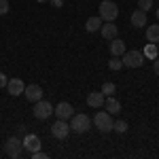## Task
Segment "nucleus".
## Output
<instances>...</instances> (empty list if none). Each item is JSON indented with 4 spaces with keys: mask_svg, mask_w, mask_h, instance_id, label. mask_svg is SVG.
Here are the masks:
<instances>
[{
    "mask_svg": "<svg viewBox=\"0 0 159 159\" xmlns=\"http://www.w3.org/2000/svg\"><path fill=\"white\" fill-rule=\"evenodd\" d=\"M89 127H91V119L87 117V115H72L70 117V129L76 132V134H85L89 132Z\"/></svg>",
    "mask_w": 159,
    "mask_h": 159,
    "instance_id": "1",
    "label": "nucleus"
},
{
    "mask_svg": "<svg viewBox=\"0 0 159 159\" xmlns=\"http://www.w3.org/2000/svg\"><path fill=\"white\" fill-rule=\"evenodd\" d=\"M119 17V7L112 2V0H102L100 4V19L104 21H115Z\"/></svg>",
    "mask_w": 159,
    "mask_h": 159,
    "instance_id": "2",
    "label": "nucleus"
},
{
    "mask_svg": "<svg viewBox=\"0 0 159 159\" xmlns=\"http://www.w3.org/2000/svg\"><path fill=\"white\" fill-rule=\"evenodd\" d=\"M121 57H123L121 60L123 66H127V68H140V66L144 64V60H147L142 51H136V49L134 51H125Z\"/></svg>",
    "mask_w": 159,
    "mask_h": 159,
    "instance_id": "3",
    "label": "nucleus"
},
{
    "mask_svg": "<svg viewBox=\"0 0 159 159\" xmlns=\"http://www.w3.org/2000/svg\"><path fill=\"white\" fill-rule=\"evenodd\" d=\"M4 153H7L11 159H19L21 153H24V140H19L17 136L9 138V140L4 142Z\"/></svg>",
    "mask_w": 159,
    "mask_h": 159,
    "instance_id": "4",
    "label": "nucleus"
},
{
    "mask_svg": "<svg viewBox=\"0 0 159 159\" xmlns=\"http://www.w3.org/2000/svg\"><path fill=\"white\" fill-rule=\"evenodd\" d=\"M93 125L98 127L102 134H108V132H112V119H110V112H106V110H100L98 115L93 117Z\"/></svg>",
    "mask_w": 159,
    "mask_h": 159,
    "instance_id": "5",
    "label": "nucleus"
},
{
    "mask_svg": "<svg viewBox=\"0 0 159 159\" xmlns=\"http://www.w3.org/2000/svg\"><path fill=\"white\" fill-rule=\"evenodd\" d=\"M51 115H53V106H51V102H45L43 98L38 100V102H34V117H36V119L45 121V119H49Z\"/></svg>",
    "mask_w": 159,
    "mask_h": 159,
    "instance_id": "6",
    "label": "nucleus"
},
{
    "mask_svg": "<svg viewBox=\"0 0 159 159\" xmlns=\"http://www.w3.org/2000/svg\"><path fill=\"white\" fill-rule=\"evenodd\" d=\"M68 132H70V123L64 121V119H57V121L51 125V136H53V138H57V140L68 138Z\"/></svg>",
    "mask_w": 159,
    "mask_h": 159,
    "instance_id": "7",
    "label": "nucleus"
},
{
    "mask_svg": "<svg viewBox=\"0 0 159 159\" xmlns=\"http://www.w3.org/2000/svg\"><path fill=\"white\" fill-rule=\"evenodd\" d=\"M53 112H55V117H57V119L68 121V119L74 115V108H72V104H70V102H60V104L53 108Z\"/></svg>",
    "mask_w": 159,
    "mask_h": 159,
    "instance_id": "8",
    "label": "nucleus"
},
{
    "mask_svg": "<svg viewBox=\"0 0 159 159\" xmlns=\"http://www.w3.org/2000/svg\"><path fill=\"white\" fill-rule=\"evenodd\" d=\"M40 147H43V142H40V138L36 134H28L24 138V151L36 153V151H40Z\"/></svg>",
    "mask_w": 159,
    "mask_h": 159,
    "instance_id": "9",
    "label": "nucleus"
},
{
    "mask_svg": "<svg viewBox=\"0 0 159 159\" xmlns=\"http://www.w3.org/2000/svg\"><path fill=\"white\" fill-rule=\"evenodd\" d=\"M24 89H25V85H24L21 79H9V81H7V91H9L11 96H21Z\"/></svg>",
    "mask_w": 159,
    "mask_h": 159,
    "instance_id": "10",
    "label": "nucleus"
},
{
    "mask_svg": "<svg viewBox=\"0 0 159 159\" xmlns=\"http://www.w3.org/2000/svg\"><path fill=\"white\" fill-rule=\"evenodd\" d=\"M104 100H106V96H104L102 91H91V93L87 96V104H89L91 108H102V106H104Z\"/></svg>",
    "mask_w": 159,
    "mask_h": 159,
    "instance_id": "11",
    "label": "nucleus"
},
{
    "mask_svg": "<svg viewBox=\"0 0 159 159\" xmlns=\"http://www.w3.org/2000/svg\"><path fill=\"white\" fill-rule=\"evenodd\" d=\"M24 96L30 100V102H38V100L43 98V89H40L38 85H34V83H32V85H28V87L24 89Z\"/></svg>",
    "mask_w": 159,
    "mask_h": 159,
    "instance_id": "12",
    "label": "nucleus"
},
{
    "mask_svg": "<svg viewBox=\"0 0 159 159\" xmlns=\"http://www.w3.org/2000/svg\"><path fill=\"white\" fill-rule=\"evenodd\" d=\"M102 36L106 38V40H112V38L119 36V30H117V25L112 24V21H106V24H102Z\"/></svg>",
    "mask_w": 159,
    "mask_h": 159,
    "instance_id": "13",
    "label": "nucleus"
},
{
    "mask_svg": "<svg viewBox=\"0 0 159 159\" xmlns=\"http://www.w3.org/2000/svg\"><path fill=\"white\" fill-rule=\"evenodd\" d=\"M125 51H127V49H125V43H123L119 36L110 40V53H112V57H121Z\"/></svg>",
    "mask_w": 159,
    "mask_h": 159,
    "instance_id": "14",
    "label": "nucleus"
},
{
    "mask_svg": "<svg viewBox=\"0 0 159 159\" xmlns=\"http://www.w3.org/2000/svg\"><path fill=\"white\" fill-rule=\"evenodd\" d=\"M104 108H106V112H110V115H119V112H121V104L112 98V96H106V100H104Z\"/></svg>",
    "mask_w": 159,
    "mask_h": 159,
    "instance_id": "15",
    "label": "nucleus"
},
{
    "mask_svg": "<svg viewBox=\"0 0 159 159\" xmlns=\"http://www.w3.org/2000/svg\"><path fill=\"white\" fill-rule=\"evenodd\" d=\"M132 24H134L136 28H142V25L147 24V13L140 11V9L134 11V13H132Z\"/></svg>",
    "mask_w": 159,
    "mask_h": 159,
    "instance_id": "16",
    "label": "nucleus"
},
{
    "mask_svg": "<svg viewBox=\"0 0 159 159\" xmlns=\"http://www.w3.org/2000/svg\"><path fill=\"white\" fill-rule=\"evenodd\" d=\"M147 40L148 43H159V25L157 24L147 28Z\"/></svg>",
    "mask_w": 159,
    "mask_h": 159,
    "instance_id": "17",
    "label": "nucleus"
},
{
    "mask_svg": "<svg viewBox=\"0 0 159 159\" xmlns=\"http://www.w3.org/2000/svg\"><path fill=\"white\" fill-rule=\"evenodd\" d=\"M100 28H102V19L100 17H89L85 24V30L87 32H98Z\"/></svg>",
    "mask_w": 159,
    "mask_h": 159,
    "instance_id": "18",
    "label": "nucleus"
},
{
    "mask_svg": "<svg viewBox=\"0 0 159 159\" xmlns=\"http://www.w3.org/2000/svg\"><path fill=\"white\" fill-rule=\"evenodd\" d=\"M142 53H144V57H151V60H153V57H157V47H155V45H153V43H148L147 47H144V51H142Z\"/></svg>",
    "mask_w": 159,
    "mask_h": 159,
    "instance_id": "19",
    "label": "nucleus"
},
{
    "mask_svg": "<svg viewBox=\"0 0 159 159\" xmlns=\"http://www.w3.org/2000/svg\"><path fill=\"white\" fill-rule=\"evenodd\" d=\"M127 127H129V125H127V121H121V119L112 123V129H115V132H119V134H123V132H127Z\"/></svg>",
    "mask_w": 159,
    "mask_h": 159,
    "instance_id": "20",
    "label": "nucleus"
},
{
    "mask_svg": "<svg viewBox=\"0 0 159 159\" xmlns=\"http://www.w3.org/2000/svg\"><path fill=\"white\" fill-rule=\"evenodd\" d=\"M115 91H117V87H115V83H104V85H102V93H104V96H115Z\"/></svg>",
    "mask_w": 159,
    "mask_h": 159,
    "instance_id": "21",
    "label": "nucleus"
},
{
    "mask_svg": "<svg viewBox=\"0 0 159 159\" xmlns=\"http://www.w3.org/2000/svg\"><path fill=\"white\" fill-rule=\"evenodd\" d=\"M108 68H110V70H121V68H123V61L119 60V57H112V60L108 61Z\"/></svg>",
    "mask_w": 159,
    "mask_h": 159,
    "instance_id": "22",
    "label": "nucleus"
},
{
    "mask_svg": "<svg viewBox=\"0 0 159 159\" xmlns=\"http://www.w3.org/2000/svg\"><path fill=\"white\" fill-rule=\"evenodd\" d=\"M138 7H140V11H151L153 9V0H138Z\"/></svg>",
    "mask_w": 159,
    "mask_h": 159,
    "instance_id": "23",
    "label": "nucleus"
},
{
    "mask_svg": "<svg viewBox=\"0 0 159 159\" xmlns=\"http://www.w3.org/2000/svg\"><path fill=\"white\" fill-rule=\"evenodd\" d=\"M9 13V0H0V15Z\"/></svg>",
    "mask_w": 159,
    "mask_h": 159,
    "instance_id": "24",
    "label": "nucleus"
},
{
    "mask_svg": "<svg viewBox=\"0 0 159 159\" xmlns=\"http://www.w3.org/2000/svg\"><path fill=\"white\" fill-rule=\"evenodd\" d=\"M32 157L34 159H47V155H45L43 151H36V153H32Z\"/></svg>",
    "mask_w": 159,
    "mask_h": 159,
    "instance_id": "25",
    "label": "nucleus"
},
{
    "mask_svg": "<svg viewBox=\"0 0 159 159\" xmlns=\"http://www.w3.org/2000/svg\"><path fill=\"white\" fill-rule=\"evenodd\" d=\"M7 81H9V79H7V74L0 72V89H2V87H7Z\"/></svg>",
    "mask_w": 159,
    "mask_h": 159,
    "instance_id": "26",
    "label": "nucleus"
},
{
    "mask_svg": "<svg viewBox=\"0 0 159 159\" xmlns=\"http://www.w3.org/2000/svg\"><path fill=\"white\" fill-rule=\"evenodd\" d=\"M51 4H53L55 9H61V7H64V0H51Z\"/></svg>",
    "mask_w": 159,
    "mask_h": 159,
    "instance_id": "27",
    "label": "nucleus"
},
{
    "mask_svg": "<svg viewBox=\"0 0 159 159\" xmlns=\"http://www.w3.org/2000/svg\"><path fill=\"white\" fill-rule=\"evenodd\" d=\"M153 70H155V74L159 76V60H155V61H153Z\"/></svg>",
    "mask_w": 159,
    "mask_h": 159,
    "instance_id": "28",
    "label": "nucleus"
},
{
    "mask_svg": "<svg viewBox=\"0 0 159 159\" xmlns=\"http://www.w3.org/2000/svg\"><path fill=\"white\" fill-rule=\"evenodd\" d=\"M36 2H40V4H43V2H49V0H36Z\"/></svg>",
    "mask_w": 159,
    "mask_h": 159,
    "instance_id": "29",
    "label": "nucleus"
},
{
    "mask_svg": "<svg viewBox=\"0 0 159 159\" xmlns=\"http://www.w3.org/2000/svg\"><path fill=\"white\" fill-rule=\"evenodd\" d=\"M157 19H159V9H157Z\"/></svg>",
    "mask_w": 159,
    "mask_h": 159,
    "instance_id": "30",
    "label": "nucleus"
},
{
    "mask_svg": "<svg viewBox=\"0 0 159 159\" xmlns=\"http://www.w3.org/2000/svg\"><path fill=\"white\" fill-rule=\"evenodd\" d=\"M157 51H159V47H157Z\"/></svg>",
    "mask_w": 159,
    "mask_h": 159,
    "instance_id": "31",
    "label": "nucleus"
}]
</instances>
